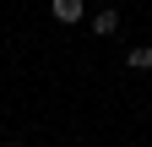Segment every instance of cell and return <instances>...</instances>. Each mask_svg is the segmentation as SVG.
I'll return each instance as SVG.
<instances>
[{
    "mask_svg": "<svg viewBox=\"0 0 152 147\" xmlns=\"http://www.w3.org/2000/svg\"><path fill=\"white\" fill-rule=\"evenodd\" d=\"M49 11H54V22H82L87 0H49Z\"/></svg>",
    "mask_w": 152,
    "mask_h": 147,
    "instance_id": "cell-1",
    "label": "cell"
},
{
    "mask_svg": "<svg viewBox=\"0 0 152 147\" xmlns=\"http://www.w3.org/2000/svg\"><path fill=\"white\" fill-rule=\"evenodd\" d=\"M92 27H98V33H103V38H109V33H114V27H120V11H98V16H92Z\"/></svg>",
    "mask_w": 152,
    "mask_h": 147,
    "instance_id": "cell-2",
    "label": "cell"
},
{
    "mask_svg": "<svg viewBox=\"0 0 152 147\" xmlns=\"http://www.w3.org/2000/svg\"><path fill=\"white\" fill-rule=\"evenodd\" d=\"M130 65L147 71V65H152V44H136V49H130Z\"/></svg>",
    "mask_w": 152,
    "mask_h": 147,
    "instance_id": "cell-3",
    "label": "cell"
},
{
    "mask_svg": "<svg viewBox=\"0 0 152 147\" xmlns=\"http://www.w3.org/2000/svg\"><path fill=\"white\" fill-rule=\"evenodd\" d=\"M6 147H11V142H6Z\"/></svg>",
    "mask_w": 152,
    "mask_h": 147,
    "instance_id": "cell-4",
    "label": "cell"
}]
</instances>
